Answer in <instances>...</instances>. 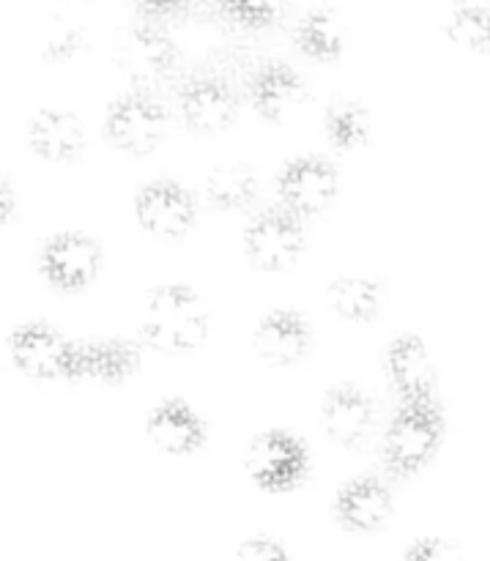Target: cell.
<instances>
[{
  "mask_svg": "<svg viewBox=\"0 0 490 561\" xmlns=\"http://www.w3.org/2000/svg\"><path fill=\"white\" fill-rule=\"evenodd\" d=\"M102 266V250L96 241L86 233H58L44 244L42 257H38V272L53 288L82 290Z\"/></svg>",
  "mask_w": 490,
  "mask_h": 561,
  "instance_id": "7",
  "label": "cell"
},
{
  "mask_svg": "<svg viewBox=\"0 0 490 561\" xmlns=\"http://www.w3.org/2000/svg\"><path fill=\"white\" fill-rule=\"evenodd\" d=\"M121 69L126 71L137 88H148L162 82L175 69L179 49L157 27H137L121 44Z\"/></svg>",
  "mask_w": 490,
  "mask_h": 561,
  "instance_id": "11",
  "label": "cell"
},
{
  "mask_svg": "<svg viewBox=\"0 0 490 561\" xmlns=\"http://www.w3.org/2000/svg\"><path fill=\"white\" fill-rule=\"evenodd\" d=\"M236 561H288V553L280 542L269 540V537H252L239 548Z\"/></svg>",
  "mask_w": 490,
  "mask_h": 561,
  "instance_id": "28",
  "label": "cell"
},
{
  "mask_svg": "<svg viewBox=\"0 0 490 561\" xmlns=\"http://www.w3.org/2000/svg\"><path fill=\"white\" fill-rule=\"evenodd\" d=\"M373 420H376V405L362 392L360 387H334L323 403V427L332 436V442L343 447H356L371 433Z\"/></svg>",
  "mask_w": 490,
  "mask_h": 561,
  "instance_id": "13",
  "label": "cell"
},
{
  "mask_svg": "<svg viewBox=\"0 0 490 561\" xmlns=\"http://www.w3.org/2000/svg\"><path fill=\"white\" fill-rule=\"evenodd\" d=\"M148 438L168 455H190L206 442V425L184 400H168L148 416Z\"/></svg>",
  "mask_w": 490,
  "mask_h": 561,
  "instance_id": "18",
  "label": "cell"
},
{
  "mask_svg": "<svg viewBox=\"0 0 490 561\" xmlns=\"http://www.w3.org/2000/svg\"><path fill=\"white\" fill-rule=\"evenodd\" d=\"M296 44L305 55L316 60H338L343 53L345 44V31L340 16L332 9H318L310 11L305 20L299 22V31H296Z\"/></svg>",
  "mask_w": 490,
  "mask_h": 561,
  "instance_id": "20",
  "label": "cell"
},
{
  "mask_svg": "<svg viewBox=\"0 0 490 561\" xmlns=\"http://www.w3.org/2000/svg\"><path fill=\"white\" fill-rule=\"evenodd\" d=\"M77 49H80V33L69 25H58L53 27L47 44H44V58L69 60Z\"/></svg>",
  "mask_w": 490,
  "mask_h": 561,
  "instance_id": "27",
  "label": "cell"
},
{
  "mask_svg": "<svg viewBox=\"0 0 490 561\" xmlns=\"http://www.w3.org/2000/svg\"><path fill=\"white\" fill-rule=\"evenodd\" d=\"M277 190L288 211L296 217H312L332 203L338 192V173L327 159L301 157L285 164Z\"/></svg>",
  "mask_w": 490,
  "mask_h": 561,
  "instance_id": "9",
  "label": "cell"
},
{
  "mask_svg": "<svg viewBox=\"0 0 490 561\" xmlns=\"http://www.w3.org/2000/svg\"><path fill=\"white\" fill-rule=\"evenodd\" d=\"M27 142L47 162H71L86 148V126L66 110H38L27 124Z\"/></svg>",
  "mask_w": 490,
  "mask_h": 561,
  "instance_id": "12",
  "label": "cell"
},
{
  "mask_svg": "<svg viewBox=\"0 0 490 561\" xmlns=\"http://www.w3.org/2000/svg\"><path fill=\"white\" fill-rule=\"evenodd\" d=\"M140 3L151 14H175V11H184L192 0H140Z\"/></svg>",
  "mask_w": 490,
  "mask_h": 561,
  "instance_id": "30",
  "label": "cell"
},
{
  "mask_svg": "<svg viewBox=\"0 0 490 561\" xmlns=\"http://www.w3.org/2000/svg\"><path fill=\"white\" fill-rule=\"evenodd\" d=\"M179 107L184 124L203 135H217V131L228 129L239 113L233 91L219 77H192L181 88Z\"/></svg>",
  "mask_w": 490,
  "mask_h": 561,
  "instance_id": "10",
  "label": "cell"
},
{
  "mask_svg": "<svg viewBox=\"0 0 490 561\" xmlns=\"http://www.w3.org/2000/svg\"><path fill=\"white\" fill-rule=\"evenodd\" d=\"M219 9L247 27H269L288 11V0H217Z\"/></svg>",
  "mask_w": 490,
  "mask_h": 561,
  "instance_id": "25",
  "label": "cell"
},
{
  "mask_svg": "<svg viewBox=\"0 0 490 561\" xmlns=\"http://www.w3.org/2000/svg\"><path fill=\"white\" fill-rule=\"evenodd\" d=\"M329 307L345 321L365 323L373 321L381 307V290L373 279L340 277L329 285Z\"/></svg>",
  "mask_w": 490,
  "mask_h": 561,
  "instance_id": "21",
  "label": "cell"
},
{
  "mask_svg": "<svg viewBox=\"0 0 490 561\" xmlns=\"http://www.w3.org/2000/svg\"><path fill=\"white\" fill-rule=\"evenodd\" d=\"M258 195V181L241 164L217 168L206 181V197L219 211H239L247 208Z\"/></svg>",
  "mask_w": 490,
  "mask_h": 561,
  "instance_id": "22",
  "label": "cell"
},
{
  "mask_svg": "<svg viewBox=\"0 0 490 561\" xmlns=\"http://www.w3.org/2000/svg\"><path fill=\"white\" fill-rule=\"evenodd\" d=\"M403 561H464V553H460L453 542L438 540V537H428V540L414 542Z\"/></svg>",
  "mask_w": 490,
  "mask_h": 561,
  "instance_id": "26",
  "label": "cell"
},
{
  "mask_svg": "<svg viewBox=\"0 0 490 561\" xmlns=\"http://www.w3.org/2000/svg\"><path fill=\"white\" fill-rule=\"evenodd\" d=\"M168 113L162 104L146 91L126 93L115 99L104 118V135L115 148L135 157H146L164 140Z\"/></svg>",
  "mask_w": 490,
  "mask_h": 561,
  "instance_id": "3",
  "label": "cell"
},
{
  "mask_svg": "<svg viewBox=\"0 0 490 561\" xmlns=\"http://www.w3.org/2000/svg\"><path fill=\"white\" fill-rule=\"evenodd\" d=\"M334 513L345 529L376 531L392 515V493L376 477H362L340 491Z\"/></svg>",
  "mask_w": 490,
  "mask_h": 561,
  "instance_id": "17",
  "label": "cell"
},
{
  "mask_svg": "<svg viewBox=\"0 0 490 561\" xmlns=\"http://www.w3.org/2000/svg\"><path fill=\"white\" fill-rule=\"evenodd\" d=\"M9 356L20 373L36 381L71 378L75 343L47 323H25L9 334Z\"/></svg>",
  "mask_w": 490,
  "mask_h": 561,
  "instance_id": "4",
  "label": "cell"
},
{
  "mask_svg": "<svg viewBox=\"0 0 490 561\" xmlns=\"http://www.w3.org/2000/svg\"><path fill=\"white\" fill-rule=\"evenodd\" d=\"M444 416L436 400H414L400 409L384 438V463L395 477L417 474L442 444Z\"/></svg>",
  "mask_w": 490,
  "mask_h": 561,
  "instance_id": "2",
  "label": "cell"
},
{
  "mask_svg": "<svg viewBox=\"0 0 490 561\" xmlns=\"http://www.w3.org/2000/svg\"><path fill=\"white\" fill-rule=\"evenodd\" d=\"M252 107L269 121H285L305 104L307 88L285 64H269L250 82Z\"/></svg>",
  "mask_w": 490,
  "mask_h": 561,
  "instance_id": "16",
  "label": "cell"
},
{
  "mask_svg": "<svg viewBox=\"0 0 490 561\" xmlns=\"http://www.w3.org/2000/svg\"><path fill=\"white\" fill-rule=\"evenodd\" d=\"M447 36L455 47L469 53L490 49V9L482 3H455L447 20Z\"/></svg>",
  "mask_w": 490,
  "mask_h": 561,
  "instance_id": "23",
  "label": "cell"
},
{
  "mask_svg": "<svg viewBox=\"0 0 490 561\" xmlns=\"http://www.w3.org/2000/svg\"><path fill=\"white\" fill-rule=\"evenodd\" d=\"M307 348H310V329L299 312L274 310L258 323L255 351L269 365H296L307 354Z\"/></svg>",
  "mask_w": 490,
  "mask_h": 561,
  "instance_id": "15",
  "label": "cell"
},
{
  "mask_svg": "<svg viewBox=\"0 0 490 561\" xmlns=\"http://www.w3.org/2000/svg\"><path fill=\"white\" fill-rule=\"evenodd\" d=\"M137 222L159 239H181L195 225V197L175 181H151L135 203Z\"/></svg>",
  "mask_w": 490,
  "mask_h": 561,
  "instance_id": "8",
  "label": "cell"
},
{
  "mask_svg": "<svg viewBox=\"0 0 490 561\" xmlns=\"http://www.w3.org/2000/svg\"><path fill=\"white\" fill-rule=\"evenodd\" d=\"M327 129H329V140L334 142L343 151H351V148L362 146L367 140V113L360 107V104H340L329 113L327 118Z\"/></svg>",
  "mask_w": 490,
  "mask_h": 561,
  "instance_id": "24",
  "label": "cell"
},
{
  "mask_svg": "<svg viewBox=\"0 0 490 561\" xmlns=\"http://www.w3.org/2000/svg\"><path fill=\"white\" fill-rule=\"evenodd\" d=\"M146 345L162 354H184L197 348L208 334V310L186 285H162L146 301L140 321Z\"/></svg>",
  "mask_w": 490,
  "mask_h": 561,
  "instance_id": "1",
  "label": "cell"
},
{
  "mask_svg": "<svg viewBox=\"0 0 490 561\" xmlns=\"http://www.w3.org/2000/svg\"><path fill=\"white\" fill-rule=\"evenodd\" d=\"M14 208H16L14 190H11L9 181L0 179V230L11 222V217H14Z\"/></svg>",
  "mask_w": 490,
  "mask_h": 561,
  "instance_id": "29",
  "label": "cell"
},
{
  "mask_svg": "<svg viewBox=\"0 0 490 561\" xmlns=\"http://www.w3.org/2000/svg\"><path fill=\"white\" fill-rule=\"evenodd\" d=\"M387 370L392 378L395 389L406 403L414 400H431L433 383H436V370H433L431 354H428L425 343L414 334L395 340L387 351Z\"/></svg>",
  "mask_w": 490,
  "mask_h": 561,
  "instance_id": "14",
  "label": "cell"
},
{
  "mask_svg": "<svg viewBox=\"0 0 490 561\" xmlns=\"http://www.w3.org/2000/svg\"><path fill=\"white\" fill-rule=\"evenodd\" d=\"M247 471L263 491H290L307 474V449L283 431L258 436L247 449Z\"/></svg>",
  "mask_w": 490,
  "mask_h": 561,
  "instance_id": "6",
  "label": "cell"
},
{
  "mask_svg": "<svg viewBox=\"0 0 490 561\" xmlns=\"http://www.w3.org/2000/svg\"><path fill=\"white\" fill-rule=\"evenodd\" d=\"M244 250L258 268L283 272L299 261L301 250H305V228L288 208L263 211L247 228Z\"/></svg>",
  "mask_w": 490,
  "mask_h": 561,
  "instance_id": "5",
  "label": "cell"
},
{
  "mask_svg": "<svg viewBox=\"0 0 490 561\" xmlns=\"http://www.w3.org/2000/svg\"><path fill=\"white\" fill-rule=\"evenodd\" d=\"M140 365V351L126 340H99V343L75 345L71 378L115 383L129 378Z\"/></svg>",
  "mask_w": 490,
  "mask_h": 561,
  "instance_id": "19",
  "label": "cell"
}]
</instances>
